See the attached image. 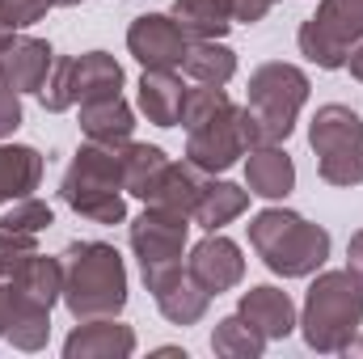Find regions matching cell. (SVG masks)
<instances>
[{
  "label": "cell",
  "mask_w": 363,
  "mask_h": 359,
  "mask_svg": "<svg viewBox=\"0 0 363 359\" xmlns=\"http://www.w3.org/2000/svg\"><path fill=\"white\" fill-rule=\"evenodd\" d=\"M43 153L30 148V144H4L0 140V207H9L13 199H26L38 190L43 182Z\"/></svg>",
  "instance_id": "44dd1931"
},
{
  "label": "cell",
  "mask_w": 363,
  "mask_h": 359,
  "mask_svg": "<svg viewBox=\"0 0 363 359\" xmlns=\"http://www.w3.org/2000/svg\"><path fill=\"white\" fill-rule=\"evenodd\" d=\"M250 250L262 258V267L283 279H308L330 258V233L300 211L267 207L250 220Z\"/></svg>",
  "instance_id": "3957f363"
},
{
  "label": "cell",
  "mask_w": 363,
  "mask_h": 359,
  "mask_svg": "<svg viewBox=\"0 0 363 359\" xmlns=\"http://www.w3.org/2000/svg\"><path fill=\"white\" fill-rule=\"evenodd\" d=\"M182 72L194 85H228L237 77V51L224 47L220 38H190L182 55Z\"/></svg>",
  "instance_id": "603a6c76"
},
{
  "label": "cell",
  "mask_w": 363,
  "mask_h": 359,
  "mask_svg": "<svg viewBox=\"0 0 363 359\" xmlns=\"http://www.w3.org/2000/svg\"><path fill=\"white\" fill-rule=\"evenodd\" d=\"M271 4H279V0H271Z\"/></svg>",
  "instance_id": "ab89813d"
},
{
  "label": "cell",
  "mask_w": 363,
  "mask_h": 359,
  "mask_svg": "<svg viewBox=\"0 0 363 359\" xmlns=\"http://www.w3.org/2000/svg\"><path fill=\"white\" fill-rule=\"evenodd\" d=\"M211 351H216V355H228V359H258L267 351V338H262L241 313H233V317L216 321V330H211Z\"/></svg>",
  "instance_id": "83f0119b"
},
{
  "label": "cell",
  "mask_w": 363,
  "mask_h": 359,
  "mask_svg": "<svg viewBox=\"0 0 363 359\" xmlns=\"http://www.w3.org/2000/svg\"><path fill=\"white\" fill-rule=\"evenodd\" d=\"M77 4H85V0H55V9H77Z\"/></svg>",
  "instance_id": "f35d334b"
},
{
  "label": "cell",
  "mask_w": 363,
  "mask_h": 359,
  "mask_svg": "<svg viewBox=\"0 0 363 359\" xmlns=\"http://www.w3.org/2000/svg\"><path fill=\"white\" fill-rule=\"evenodd\" d=\"M342 355H363V338H359V334H355V338L342 347Z\"/></svg>",
  "instance_id": "74e56055"
},
{
  "label": "cell",
  "mask_w": 363,
  "mask_h": 359,
  "mask_svg": "<svg viewBox=\"0 0 363 359\" xmlns=\"http://www.w3.org/2000/svg\"><path fill=\"white\" fill-rule=\"evenodd\" d=\"M118 157H123V190L148 203L152 186H157V178H161L165 161H169V157H165V148H157V144H135V140H127V144L118 148Z\"/></svg>",
  "instance_id": "484cf974"
},
{
  "label": "cell",
  "mask_w": 363,
  "mask_h": 359,
  "mask_svg": "<svg viewBox=\"0 0 363 359\" xmlns=\"http://www.w3.org/2000/svg\"><path fill=\"white\" fill-rule=\"evenodd\" d=\"M224 106H233V97L224 85H199V89H186V106H182V127H199L207 123L211 114H220Z\"/></svg>",
  "instance_id": "4dcf8cb0"
},
{
  "label": "cell",
  "mask_w": 363,
  "mask_h": 359,
  "mask_svg": "<svg viewBox=\"0 0 363 359\" xmlns=\"http://www.w3.org/2000/svg\"><path fill=\"white\" fill-rule=\"evenodd\" d=\"M13 283H21L38 304L55 309V304L64 300V263H60V258H51V254H30V258L17 267Z\"/></svg>",
  "instance_id": "4316f807"
},
{
  "label": "cell",
  "mask_w": 363,
  "mask_h": 359,
  "mask_svg": "<svg viewBox=\"0 0 363 359\" xmlns=\"http://www.w3.org/2000/svg\"><path fill=\"white\" fill-rule=\"evenodd\" d=\"M64 309L72 321L118 317L127 309V267L106 241H72L64 254Z\"/></svg>",
  "instance_id": "7a4b0ae2"
},
{
  "label": "cell",
  "mask_w": 363,
  "mask_h": 359,
  "mask_svg": "<svg viewBox=\"0 0 363 359\" xmlns=\"http://www.w3.org/2000/svg\"><path fill=\"white\" fill-rule=\"evenodd\" d=\"M245 207H250V186L207 178L203 199H199V207H194V216H190V220H194L199 228H207V233H220V228H224V224H233Z\"/></svg>",
  "instance_id": "cb8c5ba5"
},
{
  "label": "cell",
  "mask_w": 363,
  "mask_h": 359,
  "mask_svg": "<svg viewBox=\"0 0 363 359\" xmlns=\"http://www.w3.org/2000/svg\"><path fill=\"white\" fill-rule=\"evenodd\" d=\"M144 287L152 292L161 317L174 321V326H194V321H203L207 309H211V292L182 267V263L178 267H169V270H161V275H148Z\"/></svg>",
  "instance_id": "4fadbf2b"
},
{
  "label": "cell",
  "mask_w": 363,
  "mask_h": 359,
  "mask_svg": "<svg viewBox=\"0 0 363 359\" xmlns=\"http://www.w3.org/2000/svg\"><path fill=\"white\" fill-rule=\"evenodd\" d=\"M233 4L237 0H174V21L186 30V38H224L237 21H233Z\"/></svg>",
  "instance_id": "d4e9b609"
},
{
  "label": "cell",
  "mask_w": 363,
  "mask_h": 359,
  "mask_svg": "<svg viewBox=\"0 0 363 359\" xmlns=\"http://www.w3.org/2000/svg\"><path fill=\"white\" fill-rule=\"evenodd\" d=\"M51 224H55L51 203H43V199H34V194L13 199V203L4 207V216H0V228H9V233H30V237H38V233L51 228Z\"/></svg>",
  "instance_id": "f1b7e54d"
},
{
  "label": "cell",
  "mask_w": 363,
  "mask_h": 359,
  "mask_svg": "<svg viewBox=\"0 0 363 359\" xmlns=\"http://www.w3.org/2000/svg\"><path fill=\"white\" fill-rule=\"evenodd\" d=\"M190 38L174 21V13H144L127 26V51L144 68H182Z\"/></svg>",
  "instance_id": "7c38bea8"
},
{
  "label": "cell",
  "mask_w": 363,
  "mask_h": 359,
  "mask_svg": "<svg viewBox=\"0 0 363 359\" xmlns=\"http://www.w3.org/2000/svg\"><path fill=\"white\" fill-rule=\"evenodd\" d=\"M363 326V279L351 270H317L300 309V334L317 355H342Z\"/></svg>",
  "instance_id": "277c9868"
},
{
  "label": "cell",
  "mask_w": 363,
  "mask_h": 359,
  "mask_svg": "<svg viewBox=\"0 0 363 359\" xmlns=\"http://www.w3.org/2000/svg\"><path fill=\"white\" fill-rule=\"evenodd\" d=\"M245 186L258 199H287L296 190V161L283 144H258L245 153Z\"/></svg>",
  "instance_id": "e0dca14e"
},
{
  "label": "cell",
  "mask_w": 363,
  "mask_h": 359,
  "mask_svg": "<svg viewBox=\"0 0 363 359\" xmlns=\"http://www.w3.org/2000/svg\"><path fill=\"white\" fill-rule=\"evenodd\" d=\"M30 254H38V237L0 228V279H13V275H17V267H21Z\"/></svg>",
  "instance_id": "1f68e13d"
},
{
  "label": "cell",
  "mask_w": 363,
  "mask_h": 359,
  "mask_svg": "<svg viewBox=\"0 0 363 359\" xmlns=\"http://www.w3.org/2000/svg\"><path fill=\"white\" fill-rule=\"evenodd\" d=\"M245 136H241V106H224L207 123L186 131V161H194L203 174H224L245 157Z\"/></svg>",
  "instance_id": "9c48e42d"
},
{
  "label": "cell",
  "mask_w": 363,
  "mask_h": 359,
  "mask_svg": "<svg viewBox=\"0 0 363 359\" xmlns=\"http://www.w3.org/2000/svg\"><path fill=\"white\" fill-rule=\"evenodd\" d=\"M60 199L93 224H123L127 220V190H123V157L110 144L85 140L60 182Z\"/></svg>",
  "instance_id": "5b68a950"
},
{
  "label": "cell",
  "mask_w": 363,
  "mask_h": 359,
  "mask_svg": "<svg viewBox=\"0 0 363 359\" xmlns=\"http://www.w3.org/2000/svg\"><path fill=\"white\" fill-rule=\"evenodd\" d=\"M237 313H241L267 343H283V338L300 326V313H296L291 296H287L283 287H274V283H258V287L241 292Z\"/></svg>",
  "instance_id": "9a60e30c"
},
{
  "label": "cell",
  "mask_w": 363,
  "mask_h": 359,
  "mask_svg": "<svg viewBox=\"0 0 363 359\" xmlns=\"http://www.w3.org/2000/svg\"><path fill=\"white\" fill-rule=\"evenodd\" d=\"M34 97L43 101L47 114H64V110L77 106V93H72V55H55V64H51L43 89L34 93Z\"/></svg>",
  "instance_id": "f546056e"
},
{
  "label": "cell",
  "mask_w": 363,
  "mask_h": 359,
  "mask_svg": "<svg viewBox=\"0 0 363 359\" xmlns=\"http://www.w3.org/2000/svg\"><path fill=\"white\" fill-rule=\"evenodd\" d=\"M135 89H140V110L152 127H178L182 123L186 85H182L178 68H144Z\"/></svg>",
  "instance_id": "d6986e66"
},
{
  "label": "cell",
  "mask_w": 363,
  "mask_h": 359,
  "mask_svg": "<svg viewBox=\"0 0 363 359\" xmlns=\"http://www.w3.org/2000/svg\"><path fill=\"white\" fill-rule=\"evenodd\" d=\"M68 359H127L135 355V330L114 321V317H93L77 321V330L64 338Z\"/></svg>",
  "instance_id": "2e32d148"
},
{
  "label": "cell",
  "mask_w": 363,
  "mask_h": 359,
  "mask_svg": "<svg viewBox=\"0 0 363 359\" xmlns=\"http://www.w3.org/2000/svg\"><path fill=\"white\" fill-rule=\"evenodd\" d=\"M186 237H190V216L157 207V203H144V211L131 220V254L140 263V275L148 279V275L178 267Z\"/></svg>",
  "instance_id": "ba28073f"
},
{
  "label": "cell",
  "mask_w": 363,
  "mask_h": 359,
  "mask_svg": "<svg viewBox=\"0 0 363 359\" xmlns=\"http://www.w3.org/2000/svg\"><path fill=\"white\" fill-rule=\"evenodd\" d=\"M186 270H190L211 296H220V292H228V287H237V283L245 279V258H241V245H237V241H228L224 233H207V237L190 250Z\"/></svg>",
  "instance_id": "5bb4252c"
},
{
  "label": "cell",
  "mask_w": 363,
  "mask_h": 359,
  "mask_svg": "<svg viewBox=\"0 0 363 359\" xmlns=\"http://www.w3.org/2000/svg\"><path fill=\"white\" fill-rule=\"evenodd\" d=\"M271 9H274L271 0H237V4H233V21H237V26H258Z\"/></svg>",
  "instance_id": "e575fe53"
},
{
  "label": "cell",
  "mask_w": 363,
  "mask_h": 359,
  "mask_svg": "<svg viewBox=\"0 0 363 359\" xmlns=\"http://www.w3.org/2000/svg\"><path fill=\"white\" fill-rule=\"evenodd\" d=\"M0 338L17 351H43L51 338V309L13 279H0Z\"/></svg>",
  "instance_id": "30bf717a"
},
{
  "label": "cell",
  "mask_w": 363,
  "mask_h": 359,
  "mask_svg": "<svg viewBox=\"0 0 363 359\" xmlns=\"http://www.w3.org/2000/svg\"><path fill=\"white\" fill-rule=\"evenodd\" d=\"M308 148L317 153V174L330 186H359L363 182V118L342 101L317 106L308 123Z\"/></svg>",
  "instance_id": "8992f818"
},
{
  "label": "cell",
  "mask_w": 363,
  "mask_h": 359,
  "mask_svg": "<svg viewBox=\"0 0 363 359\" xmlns=\"http://www.w3.org/2000/svg\"><path fill=\"white\" fill-rule=\"evenodd\" d=\"M207 178H211V174H203L194 161H165V170H161V178L152 186L148 203L169 207V211H182V216H194Z\"/></svg>",
  "instance_id": "ffe728a7"
},
{
  "label": "cell",
  "mask_w": 363,
  "mask_h": 359,
  "mask_svg": "<svg viewBox=\"0 0 363 359\" xmlns=\"http://www.w3.org/2000/svg\"><path fill=\"white\" fill-rule=\"evenodd\" d=\"M81 131H85V140H93V144L123 148L131 140V131H135V110L127 106L123 93L81 101Z\"/></svg>",
  "instance_id": "ac0fdd59"
},
{
  "label": "cell",
  "mask_w": 363,
  "mask_h": 359,
  "mask_svg": "<svg viewBox=\"0 0 363 359\" xmlns=\"http://www.w3.org/2000/svg\"><path fill=\"white\" fill-rule=\"evenodd\" d=\"M308 101V72L287 64V60H267L250 72V93L241 106V136L245 148L258 144H283L296 131V118Z\"/></svg>",
  "instance_id": "6da1fadb"
},
{
  "label": "cell",
  "mask_w": 363,
  "mask_h": 359,
  "mask_svg": "<svg viewBox=\"0 0 363 359\" xmlns=\"http://www.w3.org/2000/svg\"><path fill=\"white\" fill-rule=\"evenodd\" d=\"M55 9V0H0V30H26L43 21Z\"/></svg>",
  "instance_id": "d6a6232c"
},
{
  "label": "cell",
  "mask_w": 363,
  "mask_h": 359,
  "mask_svg": "<svg viewBox=\"0 0 363 359\" xmlns=\"http://www.w3.org/2000/svg\"><path fill=\"white\" fill-rule=\"evenodd\" d=\"M347 68H351V77H355V81H363V47L351 55V60H347Z\"/></svg>",
  "instance_id": "8d00e7d4"
},
{
  "label": "cell",
  "mask_w": 363,
  "mask_h": 359,
  "mask_svg": "<svg viewBox=\"0 0 363 359\" xmlns=\"http://www.w3.org/2000/svg\"><path fill=\"white\" fill-rule=\"evenodd\" d=\"M51 64H55V51L47 38L0 30V85H9L13 93H38Z\"/></svg>",
  "instance_id": "8fae6325"
},
{
  "label": "cell",
  "mask_w": 363,
  "mask_h": 359,
  "mask_svg": "<svg viewBox=\"0 0 363 359\" xmlns=\"http://www.w3.org/2000/svg\"><path fill=\"white\" fill-rule=\"evenodd\" d=\"M72 93H77V106L81 101H93V97L123 93V64L110 51L72 55Z\"/></svg>",
  "instance_id": "7402d4cb"
},
{
  "label": "cell",
  "mask_w": 363,
  "mask_h": 359,
  "mask_svg": "<svg viewBox=\"0 0 363 359\" xmlns=\"http://www.w3.org/2000/svg\"><path fill=\"white\" fill-rule=\"evenodd\" d=\"M21 127V93L0 85V140H9Z\"/></svg>",
  "instance_id": "836d02e7"
},
{
  "label": "cell",
  "mask_w": 363,
  "mask_h": 359,
  "mask_svg": "<svg viewBox=\"0 0 363 359\" xmlns=\"http://www.w3.org/2000/svg\"><path fill=\"white\" fill-rule=\"evenodd\" d=\"M347 270L363 279V228L359 233H351V241H347Z\"/></svg>",
  "instance_id": "d590c367"
},
{
  "label": "cell",
  "mask_w": 363,
  "mask_h": 359,
  "mask_svg": "<svg viewBox=\"0 0 363 359\" xmlns=\"http://www.w3.org/2000/svg\"><path fill=\"white\" fill-rule=\"evenodd\" d=\"M300 55L325 72L347 68V60L363 47V0H321L313 17L300 21Z\"/></svg>",
  "instance_id": "52a82bcc"
}]
</instances>
